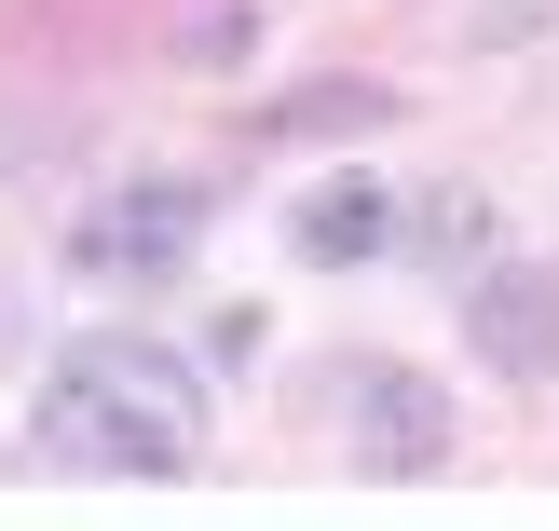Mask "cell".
<instances>
[{"label":"cell","instance_id":"cell-1","mask_svg":"<svg viewBox=\"0 0 559 531\" xmlns=\"http://www.w3.org/2000/svg\"><path fill=\"white\" fill-rule=\"evenodd\" d=\"M41 478H191L205 463V382L164 341H82L27 409Z\"/></svg>","mask_w":559,"mask_h":531},{"label":"cell","instance_id":"cell-2","mask_svg":"<svg viewBox=\"0 0 559 531\" xmlns=\"http://www.w3.org/2000/svg\"><path fill=\"white\" fill-rule=\"evenodd\" d=\"M191 245H205V191H191V178H123V191H96V205H82L69 260L96 273V287H164Z\"/></svg>","mask_w":559,"mask_h":531},{"label":"cell","instance_id":"cell-3","mask_svg":"<svg viewBox=\"0 0 559 531\" xmlns=\"http://www.w3.org/2000/svg\"><path fill=\"white\" fill-rule=\"evenodd\" d=\"M355 463L369 478H437L451 463V396L409 382V369H369L355 382Z\"/></svg>","mask_w":559,"mask_h":531},{"label":"cell","instance_id":"cell-4","mask_svg":"<svg viewBox=\"0 0 559 531\" xmlns=\"http://www.w3.org/2000/svg\"><path fill=\"white\" fill-rule=\"evenodd\" d=\"M464 341L491 354L506 382H546L559 369V273H478V300H464Z\"/></svg>","mask_w":559,"mask_h":531},{"label":"cell","instance_id":"cell-5","mask_svg":"<svg viewBox=\"0 0 559 531\" xmlns=\"http://www.w3.org/2000/svg\"><path fill=\"white\" fill-rule=\"evenodd\" d=\"M382 232H396V191H382V178H328L314 205H300V260H314V273L382 260Z\"/></svg>","mask_w":559,"mask_h":531},{"label":"cell","instance_id":"cell-6","mask_svg":"<svg viewBox=\"0 0 559 531\" xmlns=\"http://www.w3.org/2000/svg\"><path fill=\"white\" fill-rule=\"evenodd\" d=\"M396 123V82H300V96H273L260 136H382Z\"/></svg>","mask_w":559,"mask_h":531},{"label":"cell","instance_id":"cell-7","mask_svg":"<svg viewBox=\"0 0 559 531\" xmlns=\"http://www.w3.org/2000/svg\"><path fill=\"white\" fill-rule=\"evenodd\" d=\"M478 232H491V205H478V191H424V218H409V260H437V273H464V260H478Z\"/></svg>","mask_w":559,"mask_h":531},{"label":"cell","instance_id":"cell-8","mask_svg":"<svg viewBox=\"0 0 559 531\" xmlns=\"http://www.w3.org/2000/svg\"><path fill=\"white\" fill-rule=\"evenodd\" d=\"M164 55H178L191 82H218V69H246V55H260V14H246V0H205V14H191Z\"/></svg>","mask_w":559,"mask_h":531},{"label":"cell","instance_id":"cell-9","mask_svg":"<svg viewBox=\"0 0 559 531\" xmlns=\"http://www.w3.org/2000/svg\"><path fill=\"white\" fill-rule=\"evenodd\" d=\"M533 14H559V0H478V41H519Z\"/></svg>","mask_w":559,"mask_h":531}]
</instances>
